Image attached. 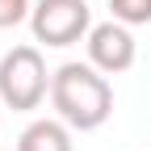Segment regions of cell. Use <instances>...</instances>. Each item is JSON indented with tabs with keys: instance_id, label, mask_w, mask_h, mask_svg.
<instances>
[{
	"instance_id": "6da1fadb",
	"label": "cell",
	"mask_w": 151,
	"mask_h": 151,
	"mask_svg": "<svg viewBox=\"0 0 151 151\" xmlns=\"http://www.w3.org/2000/svg\"><path fill=\"white\" fill-rule=\"evenodd\" d=\"M50 105L71 130H97L113 113L109 76L92 63H63L50 76Z\"/></svg>"
},
{
	"instance_id": "7a4b0ae2",
	"label": "cell",
	"mask_w": 151,
	"mask_h": 151,
	"mask_svg": "<svg viewBox=\"0 0 151 151\" xmlns=\"http://www.w3.org/2000/svg\"><path fill=\"white\" fill-rule=\"evenodd\" d=\"M46 92H50V71L38 46H13L0 59V105L29 113L42 105Z\"/></svg>"
},
{
	"instance_id": "3957f363",
	"label": "cell",
	"mask_w": 151,
	"mask_h": 151,
	"mask_svg": "<svg viewBox=\"0 0 151 151\" xmlns=\"http://www.w3.org/2000/svg\"><path fill=\"white\" fill-rule=\"evenodd\" d=\"M29 29L42 46H71L80 38H88L92 9L88 0H38L29 13Z\"/></svg>"
},
{
	"instance_id": "277c9868",
	"label": "cell",
	"mask_w": 151,
	"mask_h": 151,
	"mask_svg": "<svg viewBox=\"0 0 151 151\" xmlns=\"http://www.w3.org/2000/svg\"><path fill=\"white\" fill-rule=\"evenodd\" d=\"M139 59V42H134V34H130V25L122 21H101V25H92L88 29V63L105 71V76H122L130 71Z\"/></svg>"
},
{
	"instance_id": "5b68a950",
	"label": "cell",
	"mask_w": 151,
	"mask_h": 151,
	"mask_svg": "<svg viewBox=\"0 0 151 151\" xmlns=\"http://www.w3.org/2000/svg\"><path fill=\"white\" fill-rule=\"evenodd\" d=\"M17 151H71V126L63 118H38L21 130Z\"/></svg>"
},
{
	"instance_id": "8992f818",
	"label": "cell",
	"mask_w": 151,
	"mask_h": 151,
	"mask_svg": "<svg viewBox=\"0 0 151 151\" xmlns=\"http://www.w3.org/2000/svg\"><path fill=\"white\" fill-rule=\"evenodd\" d=\"M109 13L122 25H151V0H109Z\"/></svg>"
},
{
	"instance_id": "52a82bcc",
	"label": "cell",
	"mask_w": 151,
	"mask_h": 151,
	"mask_svg": "<svg viewBox=\"0 0 151 151\" xmlns=\"http://www.w3.org/2000/svg\"><path fill=\"white\" fill-rule=\"evenodd\" d=\"M29 13H34V0H0V29L29 21Z\"/></svg>"
}]
</instances>
